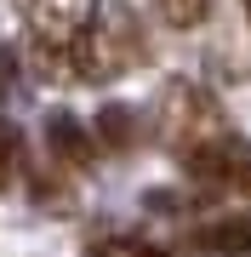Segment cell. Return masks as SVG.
Masks as SVG:
<instances>
[{"instance_id": "obj_2", "label": "cell", "mask_w": 251, "mask_h": 257, "mask_svg": "<svg viewBox=\"0 0 251 257\" xmlns=\"http://www.w3.org/2000/svg\"><path fill=\"white\" fill-rule=\"evenodd\" d=\"M183 166L188 177H200V183H217V189H251V149L240 138H200L183 149Z\"/></svg>"}, {"instance_id": "obj_3", "label": "cell", "mask_w": 251, "mask_h": 257, "mask_svg": "<svg viewBox=\"0 0 251 257\" xmlns=\"http://www.w3.org/2000/svg\"><path fill=\"white\" fill-rule=\"evenodd\" d=\"M23 57L29 69L40 74V80H69V63H75V29L57 23L52 12H35V23H29V40H23Z\"/></svg>"}, {"instance_id": "obj_7", "label": "cell", "mask_w": 251, "mask_h": 257, "mask_svg": "<svg viewBox=\"0 0 251 257\" xmlns=\"http://www.w3.org/2000/svg\"><path fill=\"white\" fill-rule=\"evenodd\" d=\"M154 6H160V18L171 29H200L211 18V0H154Z\"/></svg>"}, {"instance_id": "obj_5", "label": "cell", "mask_w": 251, "mask_h": 257, "mask_svg": "<svg viewBox=\"0 0 251 257\" xmlns=\"http://www.w3.org/2000/svg\"><path fill=\"white\" fill-rule=\"evenodd\" d=\"M194 246L217 251V257H251V217H223V223H205L194 234Z\"/></svg>"}, {"instance_id": "obj_10", "label": "cell", "mask_w": 251, "mask_h": 257, "mask_svg": "<svg viewBox=\"0 0 251 257\" xmlns=\"http://www.w3.org/2000/svg\"><path fill=\"white\" fill-rule=\"evenodd\" d=\"M12 69H18V63H12V57H6V52H0V97H6V92H12Z\"/></svg>"}, {"instance_id": "obj_6", "label": "cell", "mask_w": 251, "mask_h": 257, "mask_svg": "<svg viewBox=\"0 0 251 257\" xmlns=\"http://www.w3.org/2000/svg\"><path fill=\"white\" fill-rule=\"evenodd\" d=\"M97 138H103V149H131V138H137V126H131V109H103L97 114Z\"/></svg>"}, {"instance_id": "obj_1", "label": "cell", "mask_w": 251, "mask_h": 257, "mask_svg": "<svg viewBox=\"0 0 251 257\" xmlns=\"http://www.w3.org/2000/svg\"><path fill=\"white\" fill-rule=\"evenodd\" d=\"M137 63V29H131L120 0H97L75 23V74L80 80H114Z\"/></svg>"}, {"instance_id": "obj_4", "label": "cell", "mask_w": 251, "mask_h": 257, "mask_svg": "<svg viewBox=\"0 0 251 257\" xmlns=\"http://www.w3.org/2000/svg\"><path fill=\"white\" fill-rule=\"evenodd\" d=\"M46 143H52V155H57V160H69L75 172H86V166L97 160V149H92V138L80 132V120H75V114H52V120H46Z\"/></svg>"}, {"instance_id": "obj_9", "label": "cell", "mask_w": 251, "mask_h": 257, "mask_svg": "<svg viewBox=\"0 0 251 257\" xmlns=\"http://www.w3.org/2000/svg\"><path fill=\"white\" fill-rule=\"evenodd\" d=\"M12 177H18V132L0 126V189H12Z\"/></svg>"}, {"instance_id": "obj_8", "label": "cell", "mask_w": 251, "mask_h": 257, "mask_svg": "<svg viewBox=\"0 0 251 257\" xmlns=\"http://www.w3.org/2000/svg\"><path fill=\"white\" fill-rule=\"evenodd\" d=\"M92 257H177L166 246H149V240H103Z\"/></svg>"}, {"instance_id": "obj_11", "label": "cell", "mask_w": 251, "mask_h": 257, "mask_svg": "<svg viewBox=\"0 0 251 257\" xmlns=\"http://www.w3.org/2000/svg\"><path fill=\"white\" fill-rule=\"evenodd\" d=\"M240 6H245V18H251V0H240Z\"/></svg>"}]
</instances>
